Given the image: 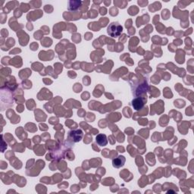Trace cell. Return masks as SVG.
<instances>
[{
  "label": "cell",
  "mask_w": 194,
  "mask_h": 194,
  "mask_svg": "<svg viewBox=\"0 0 194 194\" xmlns=\"http://www.w3.org/2000/svg\"><path fill=\"white\" fill-rule=\"evenodd\" d=\"M125 158L124 156H118V158H115L112 160V165L113 167L115 168H119L124 165Z\"/></svg>",
  "instance_id": "277c9868"
},
{
  "label": "cell",
  "mask_w": 194,
  "mask_h": 194,
  "mask_svg": "<svg viewBox=\"0 0 194 194\" xmlns=\"http://www.w3.org/2000/svg\"><path fill=\"white\" fill-rule=\"evenodd\" d=\"M83 137V131L81 130H72L68 133V139L71 140L73 142H79Z\"/></svg>",
  "instance_id": "3957f363"
},
{
  "label": "cell",
  "mask_w": 194,
  "mask_h": 194,
  "mask_svg": "<svg viewBox=\"0 0 194 194\" xmlns=\"http://www.w3.org/2000/svg\"><path fill=\"white\" fill-rule=\"evenodd\" d=\"M138 4L140 5L141 7H144L147 6L148 4V1H144V2H141V1H138Z\"/></svg>",
  "instance_id": "52a82bcc"
},
{
  "label": "cell",
  "mask_w": 194,
  "mask_h": 194,
  "mask_svg": "<svg viewBox=\"0 0 194 194\" xmlns=\"http://www.w3.org/2000/svg\"><path fill=\"white\" fill-rule=\"evenodd\" d=\"M82 2L80 1H69L68 2V10L75 11L81 6Z\"/></svg>",
  "instance_id": "8992f818"
},
{
  "label": "cell",
  "mask_w": 194,
  "mask_h": 194,
  "mask_svg": "<svg viewBox=\"0 0 194 194\" xmlns=\"http://www.w3.org/2000/svg\"><path fill=\"white\" fill-rule=\"evenodd\" d=\"M146 102H147V97H137L132 101V106L133 109L137 111H140L142 109Z\"/></svg>",
  "instance_id": "7a4b0ae2"
},
{
  "label": "cell",
  "mask_w": 194,
  "mask_h": 194,
  "mask_svg": "<svg viewBox=\"0 0 194 194\" xmlns=\"http://www.w3.org/2000/svg\"><path fill=\"white\" fill-rule=\"evenodd\" d=\"M96 141L99 146L100 147H105V146L107 145L108 143V140H107V137H106V135L105 134H98L97 136V138H96Z\"/></svg>",
  "instance_id": "5b68a950"
},
{
  "label": "cell",
  "mask_w": 194,
  "mask_h": 194,
  "mask_svg": "<svg viewBox=\"0 0 194 194\" xmlns=\"http://www.w3.org/2000/svg\"><path fill=\"white\" fill-rule=\"evenodd\" d=\"M101 15H104L106 14V8H101Z\"/></svg>",
  "instance_id": "ba28073f"
},
{
  "label": "cell",
  "mask_w": 194,
  "mask_h": 194,
  "mask_svg": "<svg viewBox=\"0 0 194 194\" xmlns=\"http://www.w3.org/2000/svg\"><path fill=\"white\" fill-rule=\"evenodd\" d=\"M122 30L123 27L118 22H112L108 27L107 33L110 37L116 38V37H119L120 34L122 33Z\"/></svg>",
  "instance_id": "6da1fadb"
}]
</instances>
